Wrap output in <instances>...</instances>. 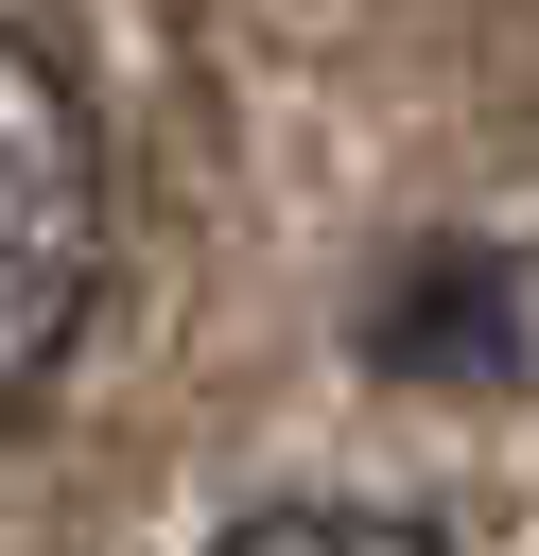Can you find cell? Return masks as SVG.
<instances>
[{"instance_id":"obj_2","label":"cell","mask_w":539,"mask_h":556,"mask_svg":"<svg viewBox=\"0 0 539 556\" xmlns=\"http://www.w3.org/2000/svg\"><path fill=\"white\" fill-rule=\"evenodd\" d=\"M365 365H400V382H504V365H522V261L417 243V261L383 278V313H365Z\"/></svg>"},{"instance_id":"obj_1","label":"cell","mask_w":539,"mask_h":556,"mask_svg":"<svg viewBox=\"0 0 539 556\" xmlns=\"http://www.w3.org/2000/svg\"><path fill=\"white\" fill-rule=\"evenodd\" d=\"M104 243H122L104 104L35 17H0V434L70 382V348L104 313Z\"/></svg>"},{"instance_id":"obj_3","label":"cell","mask_w":539,"mask_h":556,"mask_svg":"<svg viewBox=\"0 0 539 556\" xmlns=\"http://www.w3.org/2000/svg\"><path fill=\"white\" fill-rule=\"evenodd\" d=\"M209 556H452L417 504H261V521H226Z\"/></svg>"}]
</instances>
